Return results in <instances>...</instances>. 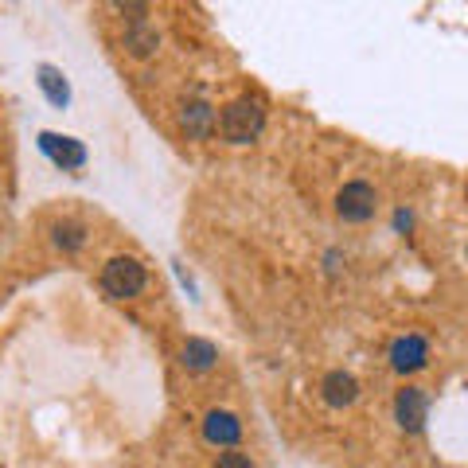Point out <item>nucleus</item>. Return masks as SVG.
Listing matches in <instances>:
<instances>
[{"mask_svg":"<svg viewBox=\"0 0 468 468\" xmlns=\"http://www.w3.org/2000/svg\"><path fill=\"white\" fill-rule=\"evenodd\" d=\"M218 129H223V137L230 144H250L266 129V110H261L258 98H234L230 106H223Z\"/></svg>","mask_w":468,"mask_h":468,"instance_id":"nucleus-1","label":"nucleus"},{"mask_svg":"<svg viewBox=\"0 0 468 468\" xmlns=\"http://www.w3.org/2000/svg\"><path fill=\"white\" fill-rule=\"evenodd\" d=\"M378 211V192L367 184V180H351L340 187V196H335V215L344 218V223L359 227V223H371Z\"/></svg>","mask_w":468,"mask_h":468,"instance_id":"nucleus-2","label":"nucleus"},{"mask_svg":"<svg viewBox=\"0 0 468 468\" xmlns=\"http://www.w3.org/2000/svg\"><path fill=\"white\" fill-rule=\"evenodd\" d=\"M101 289L110 292L113 301H129L144 289V266L137 258H110L101 266Z\"/></svg>","mask_w":468,"mask_h":468,"instance_id":"nucleus-3","label":"nucleus"},{"mask_svg":"<svg viewBox=\"0 0 468 468\" xmlns=\"http://www.w3.org/2000/svg\"><path fill=\"white\" fill-rule=\"evenodd\" d=\"M394 418H399V426L406 433H421L430 418V394L421 387H402L399 399H394Z\"/></svg>","mask_w":468,"mask_h":468,"instance_id":"nucleus-4","label":"nucleus"},{"mask_svg":"<svg viewBox=\"0 0 468 468\" xmlns=\"http://www.w3.org/2000/svg\"><path fill=\"white\" fill-rule=\"evenodd\" d=\"M430 363V347L421 335H402V340H394L390 344V367L399 371V375H410V371H421Z\"/></svg>","mask_w":468,"mask_h":468,"instance_id":"nucleus-5","label":"nucleus"},{"mask_svg":"<svg viewBox=\"0 0 468 468\" xmlns=\"http://www.w3.org/2000/svg\"><path fill=\"white\" fill-rule=\"evenodd\" d=\"M39 149L48 153L51 160L63 172H79L86 165V149H82V141L75 137H58V133H39Z\"/></svg>","mask_w":468,"mask_h":468,"instance_id":"nucleus-6","label":"nucleus"},{"mask_svg":"<svg viewBox=\"0 0 468 468\" xmlns=\"http://www.w3.org/2000/svg\"><path fill=\"white\" fill-rule=\"evenodd\" d=\"M203 437H207L211 445H223V449H234L242 437V421L230 414V410H207V418H203Z\"/></svg>","mask_w":468,"mask_h":468,"instance_id":"nucleus-7","label":"nucleus"},{"mask_svg":"<svg viewBox=\"0 0 468 468\" xmlns=\"http://www.w3.org/2000/svg\"><path fill=\"white\" fill-rule=\"evenodd\" d=\"M320 399H324L332 410H344L359 399V383H356V375H347V371H332L324 375V383H320Z\"/></svg>","mask_w":468,"mask_h":468,"instance_id":"nucleus-8","label":"nucleus"},{"mask_svg":"<svg viewBox=\"0 0 468 468\" xmlns=\"http://www.w3.org/2000/svg\"><path fill=\"white\" fill-rule=\"evenodd\" d=\"M122 48H125V55H133V58H149V55H156V48H160V32H156L149 20L129 24L125 36H122Z\"/></svg>","mask_w":468,"mask_h":468,"instance_id":"nucleus-9","label":"nucleus"},{"mask_svg":"<svg viewBox=\"0 0 468 468\" xmlns=\"http://www.w3.org/2000/svg\"><path fill=\"white\" fill-rule=\"evenodd\" d=\"M180 125H184V133L187 137H207L211 129H215V106L211 101H184V110H180Z\"/></svg>","mask_w":468,"mask_h":468,"instance_id":"nucleus-10","label":"nucleus"},{"mask_svg":"<svg viewBox=\"0 0 468 468\" xmlns=\"http://www.w3.org/2000/svg\"><path fill=\"white\" fill-rule=\"evenodd\" d=\"M39 90L48 94V101L51 106H58V110H67V101H70V86H67V75L58 67H51V63H43L39 70Z\"/></svg>","mask_w":468,"mask_h":468,"instance_id":"nucleus-11","label":"nucleus"},{"mask_svg":"<svg viewBox=\"0 0 468 468\" xmlns=\"http://www.w3.org/2000/svg\"><path fill=\"white\" fill-rule=\"evenodd\" d=\"M180 363L187 371H211L218 363V347L211 340H187L180 351Z\"/></svg>","mask_w":468,"mask_h":468,"instance_id":"nucleus-12","label":"nucleus"},{"mask_svg":"<svg viewBox=\"0 0 468 468\" xmlns=\"http://www.w3.org/2000/svg\"><path fill=\"white\" fill-rule=\"evenodd\" d=\"M86 242V227L82 223H58L55 227V246H63V250H79Z\"/></svg>","mask_w":468,"mask_h":468,"instance_id":"nucleus-13","label":"nucleus"},{"mask_svg":"<svg viewBox=\"0 0 468 468\" xmlns=\"http://www.w3.org/2000/svg\"><path fill=\"white\" fill-rule=\"evenodd\" d=\"M215 468H254V461L246 457V452H239V449H230V452H218V461H215Z\"/></svg>","mask_w":468,"mask_h":468,"instance_id":"nucleus-14","label":"nucleus"},{"mask_svg":"<svg viewBox=\"0 0 468 468\" xmlns=\"http://www.w3.org/2000/svg\"><path fill=\"white\" fill-rule=\"evenodd\" d=\"M410 223H414V215H410V211H399V215H394V227H399V230H410Z\"/></svg>","mask_w":468,"mask_h":468,"instance_id":"nucleus-15","label":"nucleus"}]
</instances>
